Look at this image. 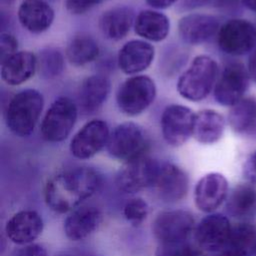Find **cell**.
Returning a JSON list of instances; mask_svg holds the SVG:
<instances>
[{"mask_svg": "<svg viewBox=\"0 0 256 256\" xmlns=\"http://www.w3.org/2000/svg\"><path fill=\"white\" fill-rule=\"evenodd\" d=\"M101 186L100 174L89 167H78L51 177L44 189V198L49 208L57 213H66L78 208L93 196Z\"/></svg>", "mask_w": 256, "mask_h": 256, "instance_id": "obj_1", "label": "cell"}, {"mask_svg": "<svg viewBox=\"0 0 256 256\" xmlns=\"http://www.w3.org/2000/svg\"><path fill=\"white\" fill-rule=\"evenodd\" d=\"M44 107V98L36 89H24L9 101L5 120L9 130L19 136H29L35 129Z\"/></svg>", "mask_w": 256, "mask_h": 256, "instance_id": "obj_2", "label": "cell"}, {"mask_svg": "<svg viewBox=\"0 0 256 256\" xmlns=\"http://www.w3.org/2000/svg\"><path fill=\"white\" fill-rule=\"evenodd\" d=\"M218 76L216 61L207 56L195 57L177 81V91L186 100L198 102L205 99L215 87Z\"/></svg>", "mask_w": 256, "mask_h": 256, "instance_id": "obj_3", "label": "cell"}, {"mask_svg": "<svg viewBox=\"0 0 256 256\" xmlns=\"http://www.w3.org/2000/svg\"><path fill=\"white\" fill-rule=\"evenodd\" d=\"M148 138L141 126L134 122L117 125L111 132L106 145L109 155L125 163L145 156Z\"/></svg>", "mask_w": 256, "mask_h": 256, "instance_id": "obj_4", "label": "cell"}, {"mask_svg": "<svg viewBox=\"0 0 256 256\" xmlns=\"http://www.w3.org/2000/svg\"><path fill=\"white\" fill-rule=\"evenodd\" d=\"M155 82L146 75L127 78L118 88L116 103L126 115L135 116L144 112L156 97Z\"/></svg>", "mask_w": 256, "mask_h": 256, "instance_id": "obj_5", "label": "cell"}, {"mask_svg": "<svg viewBox=\"0 0 256 256\" xmlns=\"http://www.w3.org/2000/svg\"><path fill=\"white\" fill-rule=\"evenodd\" d=\"M78 115V105L69 97L55 99L41 122V135L44 140L57 143L65 140L71 133Z\"/></svg>", "mask_w": 256, "mask_h": 256, "instance_id": "obj_6", "label": "cell"}, {"mask_svg": "<svg viewBox=\"0 0 256 256\" xmlns=\"http://www.w3.org/2000/svg\"><path fill=\"white\" fill-rule=\"evenodd\" d=\"M217 42L219 48L228 55H245L256 46V27L245 19L228 20L220 26Z\"/></svg>", "mask_w": 256, "mask_h": 256, "instance_id": "obj_7", "label": "cell"}, {"mask_svg": "<svg viewBox=\"0 0 256 256\" xmlns=\"http://www.w3.org/2000/svg\"><path fill=\"white\" fill-rule=\"evenodd\" d=\"M193 215L176 209L160 212L153 221L152 232L160 244H174L187 241L195 227Z\"/></svg>", "mask_w": 256, "mask_h": 256, "instance_id": "obj_8", "label": "cell"}, {"mask_svg": "<svg viewBox=\"0 0 256 256\" xmlns=\"http://www.w3.org/2000/svg\"><path fill=\"white\" fill-rule=\"evenodd\" d=\"M196 114L187 106L172 104L161 115V131L167 144L179 147L193 135Z\"/></svg>", "mask_w": 256, "mask_h": 256, "instance_id": "obj_9", "label": "cell"}, {"mask_svg": "<svg viewBox=\"0 0 256 256\" xmlns=\"http://www.w3.org/2000/svg\"><path fill=\"white\" fill-rule=\"evenodd\" d=\"M248 69L239 62H230L222 70L214 87V98L223 106H233L243 99L249 85Z\"/></svg>", "mask_w": 256, "mask_h": 256, "instance_id": "obj_10", "label": "cell"}, {"mask_svg": "<svg viewBox=\"0 0 256 256\" xmlns=\"http://www.w3.org/2000/svg\"><path fill=\"white\" fill-rule=\"evenodd\" d=\"M159 164L160 161L146 155L125 163L116 177L118 188L126 193H134L153 187Z\"/></svg>", "mask_w": 256, "mask_h": 256, "instance_id": "obj_11", "label": "cell"}, {"mask_svg": "<svg viewBox=\"0 0 256 256\" xmlns=\"http://www.w3.org/2000/svg\"><path fill=\"white\" fill-rule=\"evenodd\" d=\"M109 136L110 130L105 121L91 120L73 136L69 145L70 152L77 159H89L106 147Z\"/></svg>", "mask_w": 256, "mask_h": 256, "instance_id": "obj_12", "label": "cell"}, {"mask_svg": "<svg viewBox=\"0 0 256 256\" xmlns=\"http://www.w3.org/2000/svg\"><path fill=\"white\" fill-rule=\"evenodd\" d=\"M232 225L220 213H210L195 227V239L200 248L209 252H220L230 239Z\"/></svg>", "mask_w": 256, "mask_h": 256, "instance_id": "obj_13", "label": "cell"}, {"mask_svg": "<svg viewBox=\"0 0 256 256\" xmlns=\"http://www.w3.org/2000/svg\"><path fill=\"white\" fill-rule=\"evenodd\" d=\"M153 188L163 201L176 202L186 196L189 178L186 172L176 164L160 161Z\"/></svg>", "mask_w": 256, "mask_h": 256, "instance_id": "obj_14", "label": "cell"}, {"mask_svg": "<svg viewBox=\"0 0 256 256\" xmlns=\"http://www.w3.org/2000/svg\"><path fill=\"white\" fill-rule=\"evenodd\" d=\"M228 197V181L224 175L211 172L198 180L194 188L196 207L205 213H213Z\"/></svg>", "mask_w": 256, "mask_h": 256, "instance_id": "obj_15", "label": "cell"}, {"mask_svg": "<svg viewBox=\"0 0 256 256\" xmlns=\"http://www.w3.org/2000/svg\"><path fill=\"white\" fill-rule=\"evenodd\" d=\"M218 19L210 14L190 13L178 22V32L181 39L190 45H200L218 33Z\"/></svg>", "mask_w": 256, "mask_h": 256, "instance_id": "obj_16", "label": "cell"}, {"mask_svg": "<svg viewBox=\"0 0 256 256\" xmlns=\"http://www.w3.org/2000/svg\"><path fill=\"white\" fill-rule=\"evenodd\" d=\"M41 215L34 210H21L6 223L5 232L8 239L18 245L33 243L43 231Z\"/></svg>", "mask_w": 256, "mask_h": 256, "instance_id": "obj_17", "label": "cell"}, {"mask_svg": "<svg viewBox=\"0 0 256 256\" xmlns=\"http://www.w3.org/2000/svg\"><path fill=\"white\" fill-rule=\"evenodd\" d=\"M155 49L144 40H130L119 50L117 62L120 70L128 75H134L146 70L152 63Z\"/></svg>", "mask_w": 256, "mask_h": 256, "instance_id": "obj_18", "label": "cell"}, {"mask_svg": "<svg viewBox=\"0 0 256 256\" xmlns=\"http://www.w3.org/2000/svg\"><path fill=\"white\" fill-rule=\"evenodd\" d=\"M102 214L94 206H79L64 221V233L72 241H80L91 235L100 225Z\"/></svg>", "mask_w": 256, "mask_h": 256, "instance_id": "obj_19", "label": "cell"}, {"mask_svg": "<svg viewBox=\"0 0 256 256\" xmlns=\"http://www.w3.org/2000/svg\"><path fill=\"white\" fill-rule=\"evenodd\" d=\"M17 15L22 27L34 34L48 30L55 16L53 8L45 0H23Z\"/></svg>", "mask_w": 256, "mask_h": 256, "instance_id": "obj_20", "label": "cell"}, {"mask_svg": "<svg viewBox=\"0 0 256 256\" xmlns=\"http://www.w3.org/2000/svg\"><path fill=\"white\" fill-rule=\"evenodd\" d=\"M37 71V56L30 51H18L1 62V78L11 86L29 80Z\"/></svg>", "mask_w": 256, "mask_h": 256, "instance_id": "obj_21", "label": "cell"}, {"mask_svg": "<svg viewBox=\"0 0 256 256\" xmlns=\"http://www.w3.org/2000/svg\"><path fill=\"white\" fill-rule=\"evenodd\" d=\"M135 15L127 6H117L106 10L99 19V29L102 35L113 41L123 39L134 26Z\"/></svg>", "mask_w": 256, "mask_h": 256, "instance_id": "obj_22", "label": "cell"}, {"mask_svg": "<svg viewBox=\"0 0 256 256\" xmlns=\"http://www.w3.org/2000/svg\"><path fill=\"white\" fill-rule=\"evenodd\" d=\"M110 92V81L103 75L87 77L78 92V107L85 114L98 110L106 101Z\"/></svg>", "mask_w": 256, "mask_h": 256, "instance_id": "obj_23", "label": "cell"}, {"mask_svg": "<svg viewBox=\"0 0 256 256\" xmlns=\"http://www.w3.org/2000/svg\"><path fill=\"white\" fill-rule=\"evenodd\" d=\"M135 33L153 42H160L167 38L170 31L169 18L155 10H142L136 17L134 22Z\"/></svg>", "mask_w": 256, "mask_h": 256, "instance_id": "obj_24", "label": "cell"}, {"mask_svg": "<svg viewBox=\"0 0 256 256\" xmlns=\"http://www.w3.org/2000/svg\"><path fill=\"white\" fill-rule=\"evenodd\" d=\"M225 129V119L215 110L204 109L196 113L194 138L202 144H213L220 140Z\"/></svg>", "mask_w": 256, "mask_h": 256, "instance_id": "obj_25", "label": "cell"}, {"mask_svg": "<svg viewBox=\"0 0 256 256\" xmlns=\"http://www.w3.org/2000/svg\"><path fill=\"white\" fill-rule=\"evenodd\" d=\"M228 123L238 134L256 136V100L243 98L233 105L228 114Z\"/></svg>", "mask_w": 256, "mask_h": 256, "instance_id": "obj_26", "label": "cell"}, {"mask_svg": "<svg viewBox=\"0 0 256 256\" xmlns=\"http://www.w3.org/2000/svg\"><path fill=\"white\" fill-rule=\"evenodd\" d=\"M256 208V190L249 184H239L228 194L227 213L238 219L251 216Z\"/></svg>", "mask_w": 256, "mask_h": 256, "instance_id": "obj_27", "label": "cell"}, {"mask_svg": "<svg viewBox=\"0 0 256 256\" xmlns=\"http://www.w3.org/2000/svg\"><path fill=\"white\" fill-rule=\"evenodd\" d=\"M98 43L87 34H78L68 43L66 57L74 66H83L94 61L99 55Z\"/></svg>", "mask_w": 256, "mask_h": 256, "instance_id": "obj_28", "label": "cell"}, {"mask_svg": "<svg viewBox=\"0 0 256 256\" xmlns=\"http://www.w3.org/2000/svg\"><path fill=\"white\" fill-rule=\"evenodd\" d=\"M226 247L241 251L249 256L254 255L256 248V226L248 222L232 226L230 239Z\"/></svg>", "mask_w": 256, "mask_h": 256, "instance_id": "obj_29", "label": "cell"}, {"mask_svg": "<svg viewBox=\"0 0 256 256\" xmlns=\"http://www.w3.org/2000/svg\"><path fill=\"white\" fill-rule=\"evenodd\" d=\"M65 62L62 52L53 47L42 49L37 56V70L44 79H54L64 70Z\"/></svg>", "mask_w": 256, "mask_h": 256, "instance_id": "obj_30", "label": "cell"}, {"mask_svg": "<svg viewBox=\"0 0 256 256\" xmlns=\"http://www.w3.org/2000/svg\"><path fill=\"white\" fill-rule=\"evenodd\" d=\"M149 207L147 202L139 197L129 199L123 207L125 219L134 226L140 225L148 216Z\"/></svg>", "mask_w": 256, "mask_h": 256, "instance_id": "obj_31", "label": "cell"}, {"mask_svg": "<svg viewBox=\"0 0 256 256\" xmlns=\"http://www.w3.org/2000/svg\"><path fill=\"white\" fill-rule=\"evenodd\" d=\"M157 256H204L203 253L187 241L174 244H160Z\"/></svg>", "mask_w": 256, "mask_h": 256, "instance_id": "obj_32", "label": "cell"}, {"mask_svg": "<svg viewBox=\"0 0 256 256\" xmlns=\"http://www.w3.org/2000/svg\"><path fill=\"white\" fill-rule=\"evenodd\" d=\"M18 50L17 38L8 32L2 33L0 36V59L1 62L15 54Z\"/></svg>", "mask_w": 256, "mask_h": 256, "instance_id": "obj_33", "label": "cell"}, {"mask_svg": "<svg viewBox=\"0 0 256 256\" xmlns=\"http://www.w3.org/2000/svg\"><path fill=\"white\" fill-rule=\"evenodd\" d=\"M104 0H65L67 10L72 14H83L102 3Z\"/></svg>", "mask_w": 256, "mask_h": 256, "instance_id": "obj_34", "label": "cell"}, {"mask_svg": "<svg viewBox=\"0 0 256 256\" xmlns=\"http://www.w3.org/2000/svg\"><path fill=\"white\" fill-rule=\"evenodd\" d=\"M12 256H48L46 249L36 243H30L26 245H21L19 248L15 249Z\"/></svg>", "mask_w": 256, "mask_h": 256, "instance_id": "obj_35", "label": "cell"}, {"mask_svg": "<svg viewBox=\"0 0 256 256\" xmlns=\"http://www.w3.org/2000/svg\"><path fill=\"white\" fill-rule=\"evenodd\" d=\"M244 175L252 183H256V151L244 164Z\"/></svg>", "mask_w": 256, "mask_h": 256, "instance_id": "obj_36", "label": "cell"}, {"mask_svg": "<svg viewBox=\"0 0 256 256\" xmlns=\"http://www.w3.org/2000/svg\"><path fill=\"white\" fill-rule=\"evenodd\" d=\"M178 0H146V2L153 8L166 9L176 3Z\"/></svg>", "mask_w": 256, "mask_h": 256, "instance_id": "obj_37", "label": "cell"}, {"mask_svg": "<svg viewBox=\"0 0 256 256\" xmlns=\"http://www.w3.org/2000/svg\"><path fill=\"white\" fill-rule=\"evenodd\" d=\"M248 73L250 78L256 82V49L250 54L248 60Z\"/></svg>", "mask_w": 256, "mask_h": 256, "instance_id": "obj_38", "label": "cell"}, {"mask_svg": "<svg viewBox=\"0 0 256 256\" xmlns=\"http://www.w3.org/2000/svg\"><path fill=\"white\" fill-rule=\"evenodd\" d=\"M211 0H183V5L188 8V9H193V8H198L201 6H204L208 4Z\"/></svg>", "mask_w": 256, "mask_h": 256, "instance_id": "obj_39", "label": "cell"}, {"mask_svg": "<svg viewBox=\"0 0 256 256\" xmlns=\"http://www.w3.org/2000/svg\"><path fill=\"white\" fill-rule=\"evenodd\" d=\"M218 256H249V255H247L241 251H238V250H235V249H232L229 247H225L223 250L220 251Z\"/></svg>", "mask_w": 256, "mask_h": 256, "instance_id": "obj_40", "label": "cell"}, {"mask_svg": "<svg viewBox=\"0 0 256 256\" xmlns=\"http://www.w3.org/2000/svg\"><path fill=\"white\" fill-rule=\"evenodd\" d=\"M243 4L249 10L256 12V0H243Z\"/></svg>", "mask_w": 256, "mask_h": 256, "instance_id": "obj_41", "label": "cell"}, {"mask_svg": "<svg viewBox=\"0 0 256 256\" xmlns=\"http://www.w3.org/2000/svg\"><path fill=\"white\" fill-rule=\"evenodd\" d=\"M55 256H72L71 254H68V253H60V254H58V255H55Z\"/></svg>", "mask_w": 256, "mask_h": 256, "instance_id": "obj_42", "label": "cell"}, {"mask_svg": "<svg viewBox=\"0 0 256 256\" xmlns=\"http://www.w3.org/2000/svg\"><path fill=\"white\" fill-rule=\"evenodd\" d=\"M2 1H4V2H7V3H11V2H13L14 0H2Z\"/></svg>", "mask_w": 256, "mask_h": 256, "instance_id": "obj_43", "label": "cell"}, {"mask_svg": "<svg viewBox=\"0 0 256 256\" xmlns=\"http://www.w3.org/2000/svg\"><path fill=\"white\" fill-rule=\"evenodd\" d=\"M254 256H256V248H255V251H254Z\"/></svg>", "mask_w": 256, "mask_h": 256, "instance_id": "obj_44", "label": "cell"}]
</instances>
